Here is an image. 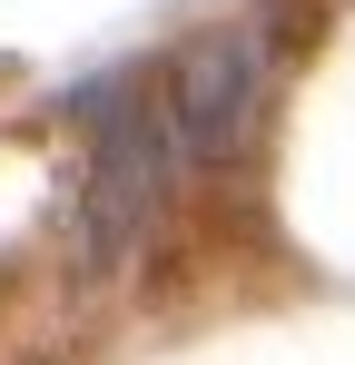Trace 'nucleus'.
Here are the masks:
<instances>
[{
    "label": "nucleus",
    "mask_w": 355,
    "mask_h": 365,
    "mask_svg": "<svg viewBox=\"0 0 355 365\" xmlns=\"http://www.w3.org/2000/svg\"><path fill=\"white\" fill-rule=\"evenodd\" d=\"M168 178H178V148L158 128V99H118L99 148H89V187H79V267L89 277H109L168 217Z\"/></svg>",
    "instance_id": "nucleus-1"
},
{
    "label": "nucleus",
    "mask_w": 355,
    "mask_h": 365,
    "mask_svg": "<svg viewBox=\"0 0 355 365\" xmlns=\"http://www.w3.org/2000/svg\"><path fill=\"white\" fill-rule=\"evenodd\" d=\"M267 79H277V40L267 30H217L197 50H178L168 79H158V128H168L178 158L217 168L247 148V128L267 109Z\"/></svg>",
    "instance_id": "nucleus-2"
}]
</instances>
